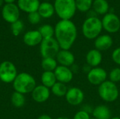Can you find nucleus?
I'll return each instance as SVG.
<instances>
[{
	"label": "nucleus",
	"mask_w": 120,
	"mask_h": 119,
	"mask_svg": "<svg viewBox=\"0 0 120 119\" xmlns=\"http://www.w3.org/2000/svg\"><path fill=\"white\" fill-rule=\"evenodd\" d=\"M92 115L96 119H110L112 118L110 109L104 105L96 106L92 110Z\"/></svg>",
	"instance_id": "nucleus-19"
},
{
	"label": "nucleus",
	"mask_w": 120,
	"mask_h": 119,
	"mask_svg": "<svg viewBox=\"0 0 120 119\" xmlns=\"http://www.w3.org/2000/svg\"><path fill=\"white\" fill-rule=\"evenodd\" d=\"M43 39H49L53 37L55 34V29L50 25H44L41 26L39 29Z\"/></svg>",
	"instance_id": "nucleus-26"
},
{
	"label": "nucleus",
	"mask_w": 120,
	"mask_h": 119,
	"mask_svg": "<svg viewBox=\"0 0 120 119\" xmlns=\"http://www.w3.org/2000/svg\"><path fill=\"white\" fill-rule=\"evenodd\" d=\"M94 11L98 14H107L109 10V5L106 0H95L93 3Z\"/></svg>",
	"instance_id": "nucleus-23"
},
{
	"label": "nucleus",
	"mask_w": 120,
	"mask_h": 119,
	"mask_svg": "<svg viewBox=\"0 0 120 119\" xmlns=\"http://www.w3.org/2000/svg\"><path fill=\"white\" fill-rule=\"evenodd\" d=\"M111 58H112V61L115 64L120 65V47L115 48L112 51V55H111Z\"/></svg>",
	"instance_id": "nucleus-32"
},
{
	"label": "nucleus",
	"mask_w": 120,
	"mask_h": 119,
	"mask_svg": "<svg viewBox=\"0 0 120 119\" xmlns=\"http://www.w3.org/2000/svg\"><path fill=\"white\" fill-rule=\"evenodd\" d=\"M109 80L115 83L120 81V68L115 67L113 68L108 74Z\"/></svg>",
	"instance_id": "nucleus-29"
},
{
	"label": "nucleus",
	"mask_w": 120,
	"mask_h": 119,
	"mask_svg": "<svg viewBox=\"0 0 120 119\" xmlns=\"http://www.w3.org/2000/svg\"><path fill=\"white\" fill-rule=\"evenodd\" d=\"M13 86L16 92L24 95L32 93L37 86L36 81L32 75L26 72H22L17 75L13 82Z\"/></svg>",
	"instance_id": "nucleus-2"
},
{
	"label": "nucleus",
	"mask_w": 120,
	"mask_h": 119,
	"mask_svg": "<svg viewBox=\"0 0 120 119\" xmlns=\"http://www.w3.org/2000/svg\"><path fill=\"white\" fill-rule=\"evenodd\" d=\"M108 76V74L106 70L100 67L91 68L87 73V79L89 82L94 86H99L107 81Z\"/></svg>",
	"instance_id": "nucleus-8"
},
{
	"label": "nucleus",
	"mask_w": 120,
	"mask_h": 119,
	"mask_svg": "<svg viewBox=\"0 0 120 119\" xmlns=\"http://www.w3.org/2000/svg\"><path fill=\"white\" fill-rule=\"evenodd\" d=\"M15 0H4V1L6 4H13Z\"/></svg>",
	"instance_id": "nucleus-34"
},
{
	"label": "nucleus",
	"mask_w": 120,
	"mask_h": 119,
	"mask_svg": "<svg viewBox=\"0 0 120 119\" xmlns=\"http://www.w3.org/2000/svg\"><path fill=\"white\" fill-rule=\"evenodd\" d=\"M65 97L69 105L72 106H78L83 102L84 100V93L81 88L72 87L68 88Z\"/></svg>",
	"instance_id": "nucleus-11"
},
{
	"label": "nucleus",
	"mask_w": 120,
	"mask_h": 119,
	"mask_svg": "<svg viewBox=\"0 0 120 119\" xmlns=\"http://www.w3.org/2000/svg\"><path fill=\"white\" fill-rule=\"evenodd\" d=\"M72 119H91V116L89 112L81 109L75 113Z\"/></svg>",
	"instance_id": "nucleus-31"
},
{
	"label": "nucleus",
	"mask_w": 120,
	"mask_h": 119,
	"mask_svg": "<svg viewBox=\"0 0 120 119\" xmlns=\"http://www.w3.org/2000/svg\"><path fill=\"white\" fill-rule=\"evenodd\" d=\"M56 59L60 65L70 67L75 64V56L70 50L60 49L58 53Z\"/></svg>",
	"instance_id": "nucleus-13"
},
{
	"label": "nucleus",
	"mask_w": 120,
	"mask_h": 119,
	"mask_svg": "<svg viewBox=\"0 0 120 119\" xmlns=\"http://www.w3.org/2000/svg\"><path fill=\"white\" fill-rule=\"evenodd\" d=\"M55 36L60 49L70 50L76 41L77 29L70 20H61L55 27Z\"/></svg>",
	"instance_id": "nucleus-1"
},
{
	"label": "nucleus",
	"mask_w": 120,
	"mask_h": 119,
	"mask_svg": "<svg viewBox=\"0 0 120 119\" xmlns=\"http://www.w3.org/2000/svg\"><path fill=\"white\" fill-rule=\"evenodd\" d=\"M68 88L66 84L58 82V81H57L51 88L52 93L58 97L65 96V95L68 92Z\"/></svg>",
	"instance_id": "nucleus-24"
},
{
	"label": "nucleus",
	"mask_w": 120,
	"mask_h": 119,
	"mask_svg": "<svg viewBox=\"0 0 120 119\" xmlns=\"http://www.w3.org/2000/svg\"><path fill=\"white\" fill-rule=\"evenodd\" d=\"M23 27H24V24L20 20H18L15 22L12 23L11 26L12 33L14 36H18L20 34L21 31L23 29Z\"/></svg>",
	"instance_id": "nucleus-28"
},
{
	"label": "nucleus",
	"mask_w": 120,
	"mask_h": 119,
	"mask_svg": "<svg viewBox=\"0 0 120 119\" xmlns=\"http://www.w3.org/2000/svg\"><path fill=\"white\" fill-rule=\"evenodd\" d=\"M60 50V47L56 39L53 37L43 39L40 43V53L43 58H56Z\"/></svg>",
	"instance_id": "nucleus-6"
},
{
	"label": "nucleus",
	"mask_w": 120,
	"mask_h": 119,
	"mask_svg": "<svg viewBox=\"0 0 120 119\" xmlns=\"http://www.w3.org/2000/svg\"><path fill=\"white\" fill-rule=\"evenodd\" d=\"M37 12L39 13L41 18H49L54 14V6H53L51 3L47 1L42 2L41 4H40Z\"/></svg>",
	"instance_id": "nucleus-20"
},
{
	"label": "nucleus",
	"mask_w": 120,
	"mask_h": 119,
	"mask_svg": "<svg viewBox=\"0 0 120 119\" xmlns=\"http://www.w3.org/2000/svg\"><path fill=\"white\" fill-rule=\"evenodd\" d=\"M55 11L61 20H70L76 12L75 0H55Z\"/></svg>",
	"instance_id": "nucleus-3"
},
{
	"label": "nucleus",
	"mask_w": 120,
	"mask_h": 119,
	"mask_svg": "<svg viewBox=\"0 0 120 119\" xmlns=\"http://www.w3.org/2000/svg\"><path fill=\"white\" fill-rule=\"evenodd\" d=\"M41 18V17L40 16V15L39 14V13L37 11L28 13V16H27L29 22L32 25H36V24L39 23L40 22Z\"/></svg>",
	"instance_id": "nucleus-30"
},
{
	"label": "nucleus",
	"mask_w": 120,
	"mask_h": 119,
	"mask_svg": "<svg viewBox=\"0 0 120 119\" xmlns=\"http://www.w3.org/2000/svg\"><path fill=\"white\" fill-rule=\"evenodd\" d=\"M1 15L3 19L11 24L19 20L20 9L18 5L13 4H6L2 8Z\"/></svg>",
	"instance_id": "nucleus-10"
},
{
	"label": "nucleus",
	"mask_w": 120,
	"mask_h": 119,
	"mask_svg": "<svg viewBox=\"0 0 120 119\" xmlns=\"http://www.w3.org/2000/svg\"><path fill=\"white\" fill-rule=\"evenodd\" d=\"M43 40L39 30H31L26 32L23 36L24 43L28 46H35L40 44Z\"/></svg>",
	"instance_id": "nucleus-17"
},
{
	"label": "nucleus",
	"mask_w": 120,
	"mask_h": 119,
	"mask_svg": "<svg viewBox=\"0 0 120 119\" xmlns=\"http://www.w3.org/2000/svg\"><path fill=\"white\" fill-rule=\"evenodd\" d=\"M113 44L112 38L108 34L99 35L94 41L95 48L99 51H105L109 50Z\"/></svg>",
	"instance_id": "nucleus-15"
},
{
	"label": "nucleus",
	"mask_w": 120,
	"mask_h": 119,
	"mask_svg": "<svg viewBox=\"0 0 120 119\" xmlns=\"http://www.w3.org/2000/svg\"><path fill=\"white\" fill-rule=\"evenodd\" d=\"M103 29L109 33H115L120 29L119 17L113 13H109L104 15L102 20Z\"/></svg>",
	"instance_id": "nucleus-9"
},
{
	"label": "nucleus",
	"mask_w": 120,
	"mask_h": 119,
	"mask_svg": "<svg viewBox=\"0 0 120 119\" xmlns=\"http://www.w3.org/2000/svg\"><path fill=\"white\" fill-rule=\"evenodd\" d=\"M58 66V62L55 58H45L41 61V67L44 72H54Z\"/></svg>",
	"instance_id": "nucleus-22"
},
{
	"label": "nucleus",
	"mask_w": 120,
	"mask_h": 119,
	"mask_svg": "<svg viewBox=\"0 0 120 119\" xmlns=\"http://www.w3.org/2000/svg\"><path fill=\"white\" fill-rule=\"evenodd\" d=\"M37 119H52V118L47 114H42L40 116H39Z\"/></svg>",
	"instance_id": "nucleus-33"
},
{
	"label": "nucleus",
	"mask_w": 120,
	"mask_h": 119,
	"mask_svg": "<svg viewBox=\"0 0 120 119\" xmlns=\"http://www.w3.org/2000/svg\"><path fill=\"white\" fill-rule=\"evenodd\" d=\"M39 5V0H18L19 9L28 13L37 11Z\"/></svg>",
	"instance_id": "nucleus-18"
},
{
	"label": "nucleus",
	"mask_w": 120,
	"mask_h": 119,
	"mask_svg": "<svg viewBox=\"0 0 120 119\" xmlns=\"http://www.w3.org/2000/svg\"><path fill=\"white\" fill-rule=\"evenodd\" d=\"M46 1H50V0H46Z\"/></svg>",
	"instance_id": "nucleus-39"
},
{
	"label": "nucleus",
	"mask_w": 120,
	"mask_h": 119,
	"mask_svg": "<svg viewBox=\"0 0 120 119\" xmlns=\"http://www.w3.org/2000/svg\"><path fill=\"white\" fill-rule=\"evenodd\" d=\"M57 81L63 83H68L73 79L74 73L70 67L58 65L54 71Z\"/></svg>",
	"instance_id": "nucleus-12"
},
{
	"label": "nucleus",
	"mask_w": 120,
	"mask_h": 119,
	"mask_svg": "<svg viewBox=\"0 0 120 119\" xmlns=\"http://www.w3.org/2000/svg\"><path fill=\"white\" fill-rule=\"evenodd\" d=\"M103 61V55L101 51L94 48L88 51L86 55V64L94 68L98 67Z\"/></svg>",
	"instance_id": "nucleus-16"
},
{
	"label": "nucleus",
	"mask_w": 120,
	"mask_h": 119,
	"mask_svg": "<svg viewBox=\"0 0 120 119\" xmlns=\"http://www.w3.org/2000/svg\"><path fill=\"white\" fill-rule=\"evenodd\" d=\"M32 97L35 102L38 103H43L49 98L50 90L49 88L43 85L37 86L32 92Z\"/></svg>",
	"instance_id": "nucleus-14"
},
{
	"label": "nucleus",
	"mask_w": 120,
	"mask_h": 119,
	"mask_svg": "<svg viewBox=\"0 0 120 119\" xmlns=\"http://www.w3.org/2000/svg\"><path fill=\"white\" fill-rule=\"evenodd\" d=\"M99 97L106 102H113L116 101L120 95L119 88L116 83L107 80L101 84L98 88Z\"/></svg>",
	"instance_id": "nucleus-5"
},
{
	"label": "nucleus",
	"mask_w": 120,
	"mask_h": 119,
	"mask_svg": "<svg viewBox=\"0 0 120 119\" xmlns=\"http://www.w3.org/2000/svg\"><path fill=\"white\" fill-rule=\"evenodd\" d=\"M103 29L101 20L97 17H89L82 25V33L88 39H96Z\"/></svg>",
	"instance_id": "nucleus-4"
},
{
	"label": "nucleus",
	"mask_w": 120,
	"mask_h": 119,
	"mask_svg": "<svg viewBox=\"0 0 120 119\" xmlns=\"http://www.w3.org/2000/svg\"><path fill=\"white\" fill-rule=\"evenodd\" d=\"M110 119H120V117L118 116H115V117H112Z\"/></svg>",
	"instance_id": "nucleus-36"
},
{
	"label": "nucleus",
	"mask_w": 120,
	"mask_h": 119,
	"mask_svg": "<svg viewBox=\"0 0 120 119\" xmlns=\"http://www.w3.org/2000/svg\"><path fill=\"white\" fill-rule=\"evenodd\" d=\"M11 102L13 105L16 108H20L23 107L25 102V98L24 95L15 91L11 96Z\"/></svg>",
	"instance_id": "nucleus-25"
},
{
	"label": "nucleus",
	"mask_w": 120,
	"mask_h": 119,
	"mask_svg": "<svg viewBox=\"0 0 120 119\" xmlns=\"http://www.w3.org/2000/svg\"><path fill=\"white\" fill-rule=\"evenodd\" d=\"M94 119V118H93V119Z\"/></svg>",
	"instance_id": "nucleus-38"
},
{
	"label": "nucleus",
	"mask_w": 120,
	"mask_h": 119,
	"mask_svg": "<svg viewBox=\"0 0 120 119\" xmlns=\"http://www.w3.org/2000/svg\"><path fill=\"white\" fill-rule=\"evenodd\" d=\"M4 0H0V6H2V4H3V3H4Z\"/></svg>",
	"instance_id": "nucleus-37"
},
{
	"label": "nucleus",
	"mask_w": 120,
	"mask_h": 119,
	"mask_svg": "<svg viewBox=\"0 0 120 119\" xmlns=\"http://www.w3.org/2000/svg\"><path fill=\"white\" fill-rule=\"evenodd\" d=\"M18 75L15 65L10 61H4L0 64V80L6 83L13 82Z\"/></svg>",
	"instance_id": "nucleus-7"
},
{
	"label": "nucleus",
	"mask_w": 120,
	"mask_h": 119,
	"mask_svg": "<svg viewBox=\"0 0 120 119\" xmlns=\"http://www.w3.org/2000/svg\"><path fill=\"white\" fill-rule=\"evenodd\" d=\"M56 119H70L68 117H66V116H60V117H58Z\"/></svg>",
	"instance_id": "nucleus-35"
},
{
	"label": "nucleus",
	"mask_w": 120,
	"mask_h": 119,
	"mask_svg": "<svg viewBox=\"0 0 120 119\" xmlns=\"http://www.w3.org/2000/svg\"><path fill=\"white\" fill-rule=\"evenodd\" d=\"M41 81L42 85L49 88H51L57 82L54 72H44L41 76Z\"/></svg>",
	"instance_id": "nucleus-21"
},
{
	"label": "nucleus",
	"mask_w": 120,
	"mask_h": 119,
	"mask_svg": "<svg viewBox=\"0 0 120 119\" xmlns=\"http://www.w3.org/2000/svg\"><path fill=\"white\" fill-rule=\"evenodd\" d=\"M77 9L82 12H86L89 11L93 3L92 0H75Z\"/></svg>",
	"instance_id": "nucleus-27"
}]
</instances>
